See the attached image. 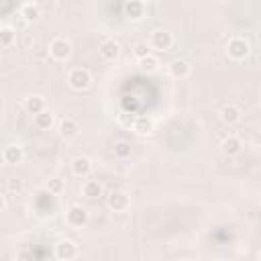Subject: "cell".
Instances as JSON below:
<instances>
[{
	"label": "cell",
	"mask_w": 261,
	"mask_h": 261,
	"mask_svg": "<svg viewBox=\"0 0 261 261\" xmlns=\"http://www.w3.org/2000/svg\"><path fill=\"white\" fill-rule=\"evenodd\" d=\"M78 133H80V125L74 118H70V116L61 118V122H59V135L61 137H65V139H72V137H76Z\"/></svg>",
	"instance_id": "11"
},
{
	"label": "cell",
	"mask_w": 261,
	"mask_h": 261,
	"mask_svg": "<svg viewBox=\"0 0 261 261\" xmlns=\"http://www.w3.org/2000/svg\"><path fill=\"white\" fill-rule=\"evenodd\" d=\"M221 118L227 122V125H235V122H239V118H241V111L235 104H227L221 111Z\"/></svg>",
	"instance_id": "13"
},
{
	"label": "cell",
	"mask_w": 261,
	"mask_h": 261,
	"mask_svg": "<svg viewBox=\"0 0 261 261\" xmlns=\"http://www.w3.org/2000/svg\"><path fill=\"white\" fill-rule=\"evenodd\" d=\"M133 129L139 135H147L151 129H153V122H151V118H147V116H137Z\"/></svg>",
	"instance_id": "21"
},
{
	"label": "cell",
	"mask_w": 261,
	"mask_h": 261,
	"mask_svg": "<svg viewBox=\"0 0 261 261\" xmlns=\"http://www.w3.org/2000/svg\"><path fill=\"white\" fill-rule=\"evenodd\" d=\"M72 172H74V175H78V177H86V175L92 172V161H90L88 157H76V159L72 161Z\"/></svg>",
	"instance_id": "12"
},
{
	"label": "cell",
	"mask_w": 261,
	"mask_h": 261,
	"mask_svg": "<svg viewBox=\"0 0 261 261\" xmlns=\"http://www.w3.org/2000/svg\"><path fill=\"white\" fill-rule=\"evenodd\" d=\"M8 188L19 192V190H21V180H10V182H8Z\"/></svg>",
	"instance_id": "27"
},
{
	"label": "cell",
	"mask_w": 261,
	"mask_h": 261,
	"mask_svg": "<svg viewBox=\"0 0 261 261\" xmlns=\"http://www.w3.org/2000/svg\"><path fill=\"white\" fill-rule=\"evenodd\" d=\"M174 43V37L168 29H157L153 35H151V47L157 51H168Z\"/></svg>",
	"instance_id": "4"
},
{
	"label": "cell",
	"mask_w": 261,
	"mask_h": 261,
	"mask_svg": "<svg viewBox=\"0 0 261 261\" xmlns=\"http://www.w3.org/2000/svg\"><path fill=\"white\" fill-rule=\"evenodd\" d=\"M259 261H261V251H259Z\"/></svg>",
	"instance_id": "29"
},
{
	"label": "cell",
	"mask_w": 261,
	"mask_h": 261,
	"mask_svg": "<svg viewBox=\"0 0 261 261\" xmlns=\"http://www.w3.org/2000/svg\"><path fill=\"white\" fill-rule=\"evenodd\" d=\"M125 12H127V17H131V19H141L143 12H145V4L139 2V0H131V2L125 4Z\"/></svg>",
	"instance_id": "18"
},
{
	"label": "cell",
	"mask_w": 261,
	"mask_h": 261,
	"mask_svg": "<svg viewBox=\"0 0 261 261\" xmlns=\"http://www.w3.org/2000/svg\"><path fill=\"white\" fill-rule=\"evenodd\" d=\"M17 261H33V253L27 251V249H23V251L17 253Z\"/></svg>",
	"instance_id": "26"
},
{
	"label": "cell",
	"mask_w": 261,
	"mask_h": 261,
	"mask_svg": "<svg viewBox=\"0 0 261 261\" xmlns=\"http://www.w3.org/2000/svg\"><path fill=\"white\" fill-rule=\"evenodd\" d=\"M67 82H70V86L74 90H86L90 86V74L88 70H82V67H74L67 74Z\"/></svg>",
	"instance_id": "3"
},
{
	"label": "cell",
	"mask_w": 261,
	"mask_h": 261,
	"mask_svg": "<svg viewBox=\"0 0 261 261\" xmlns=\"http://www.w3.org/2000/svg\"><path fill=\"white\" fill-rule=\"evenodd\" d=\"M23 147L21 145H8V147H4V151H2V159H4V163H10V166H15V163H21L23 161Z\"/></svg>",
	"instance_id": "10"
},
{
	"label": "cell",
	"mask_w": 261,
	"mask_h": 261,
	"mask_svg": "<svg viewBox=\"0 0 261 261\" xmlns=\"http://www.w3.org/2000/svg\"><path fill=\"white\" fill-rule=\"evenodd\" d=\"M180 261H190V259H180Z\"/></svg>",
	"instance_id": "30"
},
{
	"label": "cell",
	"mask_w": 261,
	"mask_h": 261,
	"mask_svg": "<svg viewBox=\"0 0 261 261\" xmlns=\"http://www.w3.org/2000/svg\"><path fill=\"white\" fill-rule=\"evenodd\" d=\"M241 139H239V137H227V139L223 141V151H225V153L227 155H237L239 153V151H241Z\"/></svg>",
	"instance_id": "17"
},
{
	"label": "cell",
	"mask_w": 261,
	"mask_h": 261,
	"mask_svg": "<svg viewBox=\"0 0 261 261\" xmlns=\"http://www.w3.org/2000/svg\"><path fill=\"white\" fill-rule=\"evenodd\" d=\"M25 111L29 115H41L47 111V104H45V98L43 96H29V98L25 100Z\"/></svg>",
	"instance_id": "9"
},
{
	"label": "cell",
	"mask_w": 261,
	"mask_h": 261,
	"mask_svg": "<svg viewBox=\"0 0 261 261\" xmlns=\"http://www.w3.org/2000/svg\"><path fill=\"white\" fill-rule=\"evenodd\" d=\"M259 131H261V125H259Z\"/></svg>",
	"instance_id": "31"
},
{
	"label": "cell",
	"mask_w": 261,
	"mask_h": 261,
	"mask_svg": "<svg viewBox=\"0 0 261 261\" xmlns=\"http://www.w3.org/2000/svg\"><path fill=\"white\" fill-rule=\"evenodd\" d=\"M100 56L106 59V61H113V59H116L118 58V53H120V45L116 43L115 39H106V41H102L100 43Z\"/></svg>",
	"instance_id": "8"
},
{
	"label": "cell",
	"mask_w": 261,
	"mask_h": 261,
	"mask_svg": "<svg viewBox=\"0 0 261 261\" xmlns=\"http://www.w3.org/2000/svg\"><path fill=\"white\" fill-rule=\"evenodd\" d=\"M49 53H51V58H53V59H58V61H65L67 58H70V53H72V45H70V41L63 39V37L53 39L51 43H49Z\"/></svg>",
	"instance_id": "2"
},
{
	"label": "cell",
	"mask_w": 261,
	"mask_h": 261,
	"mask_svg": "<svg viewBox=\"0 0 261 261\" xmlns=\"http://www.w3.org/2000/svg\"><path fill=\"white\" fill-rule=\"evenodd\" d=\"M115 157H118V159L131 157V143L129 141H116L115 143Z\"/></svg>",
	"instance_id": "22"
},
{
	"label": "cell",
	"mask_w": 261,
	"mask_h": 261,
	"mask_svg": "<svg viewBox=\"0 0 261 261\" xmlns=\"http://www.w3.org/2000/svg\"><path fill=\"white\" fill-rule=\"evenodd\" d=\"M170 74H172L174 78H186V76L190 74L188 61H184V59H174V61L170 63Z\"/></svg>",
	"instance_id": "15"
},
{
	"label": "cell",
	"mask_w": 261,
	"mask_h": 261,
	"mask_svg": "<svg viewBox=\"0 0 261 261\" xmlns=\"http://www.w3.org/2000/svg\"><path fill=\"white\" fill-rule=\"evenodd\" d=\"M65 221H67L70 227L82 229V227H86V223H88V212H86V208H82V206H72V208L67 210V214H65Z\"/></svg>",
	"instance_id": "5"
},
{
	"label": "cell",
	"mask_w": 261,
	"mask_h": 261,
	"mask_svg": "<svg viewBox=\"0 0 261 261\" xmlns=\"http://www.w3.org/2000/svg\"><path fill=\"white\" fill-rule=\"evenodd\" d=\"M129 194L122 190H115L108 194V206L115 210V212H120V210H127L129 208Z\"/></svg>",
	"instance_id": "6"
},
{
	"label": "cell",
	"mask_w": 261,
	"mask_h": 261,
	"mask_svg": "<svg viewBox=\"0 0 261 261\" xmlns=\"http://www.w3.org/2000/svg\"><path fill=\"white\" fill-rule=\"evenodd\" d=\"M53 122H56V118H53V115H51L49 111H45V113H41V115L35 116V127H37V129L47 131V129L53 127Z\"/></svg>",
	"instance_id": "20"
},
{
	"label": "cell",
	"mask_w": 261,
	"mask_h": 261,
	"mask_svg": "<svg viewBox=\"0 0 261 261\" xmlns=\"http://www.w3.org/2000/svg\"><path fill=\"white\" fill-rule=\"evenodd\" d=\"M6 206H8V202H6V196H2V202H0V210H6Z\"/></svg>",
	"instance_id": "28"
},
{
	"label": "cell",
	"mask_w": 261,
	"mask_h": 261,
	"mask_svg": "<svg viewBox=\"0 0 261 261\" xmlns=\"http://www.w3.org/2000/svg\"><path fill=\"white\" fill-rule=\"evenodd\" d=\"M76 253H78V249H76V245L72 243V241H59L58 245H56V257L59 259V261H70V259H74L76 257Z\"/></svg>",
	"instance_id": "7"
},
{
	"label": "cell",
	"mask_w": 261,
	"mask_h": 261,
	"mask_svg": "<svg viewBox=\"0 0 261 261\" xmlns=\"http://www.w3.org/2000/svg\"><path fill=\"white\" fill-rule=\"evenodd\" d=\"M133 51H135V56L139 58V59H145V58H149V56H151V53H149V45H147V43H143V41H139V43L135 45V49H133Z\"/></svg>",
	"instance_id": "25"
},
{
	"label": "cell",
	"mask_w": 261,
	"mask_h": 261,
	"mask_svg": "<svg viewBox=\"0 0 261 261\" xmlns=\"http://www.w3.org/2000/svg\"><path fill=\"white\" fill-rule=\"evenodd\" d=\"M15 39H17V29L15 27H10V25H2L0 27V45H12L15 43Z\"/></svg>",
	"instance_id": "14"
},
{
	"label": "cell",
	"mask_w": 261,
	"mask_h": 261,
	"mask_svg": "<svg viewBox=\"0 0 261 261\" xmlns=\"http://www.w3.org/2000/svg\"><path fill=\"white\" fill-rule=\"evenodd\" d=\"M157 65H159V61H157V58H153V56H149V58H145V59H139V67L143 72H147V74H153L155 70H157Z\"/></svg>",
	"instance_id": "23"
},
{
	"label": "cell",
	"mask_w": 261,
	"mask_h": 261,
	"mask_svg": "<svg viewBox=\"0 0 261 261\" xmlns=\"http://www.w3.org/2000/svg\"><path fill=\"white\" fill-rule=\"evenodd\" d=\"M19 15L29 23V21H35L37 17H39V6L35 4V2H25V4H21V8H19Z\"/></svg>",
	"instance_id": "16"
},
{
	"label": "cell",
	"mask_w": 261,
	"mask_h": 261,
	"mask_svg": "<svg viewBox=\"0 0 261 261\" xmlns=\"http://www.w3.org/2000/svg\"><path fill=\"white\" fill-rule=\"evenodd\" d=\"M249 51H251L249 41L243 39V37H232L227 43V53H229L231 59L241 61V59H245L247 56H249Z\"/></svg>",
	"instance_id": "1"
},
{
	"label": "cell",
	"mask_w": 261,
	"mask_h": 261,
	"mask_svg": "<svg viewBox=\"0 0 261 261\" xmlns=\"http://www.w3.org/2000/svg\"><path fill=\"white\" fill-rule=\"evenodd\" d=\"M45 190L49 192V194H53V196L61 194V192H63V182L59 180V177H51V180L47 182V186H45Z\"/></svg>",
	"instance_id": "24"
},
{
	"label": "cell",
	"mask_w": 261,
	"mask_h": 261,
	"mask_svg": "<svg viewBox=\"0 0 261 261\" xmlns=\"http://www.w3.org/2000/svg\"><path fill=\"white\" fill-rule=\"evenodd\" d=\"M82 192H84V196H88V198H98V196H102V184L96 180H88L84 184V188H82Z\"/></svg>",
	"instance_id": "19"
}]
</instances>
